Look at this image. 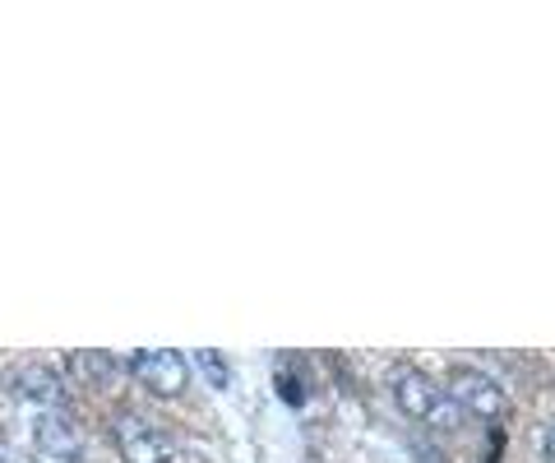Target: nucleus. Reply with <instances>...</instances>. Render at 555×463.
<instances>
[{
	"label": "nucleus",
	"mask_w": 555,
	"mask_h": 463,
	"mask_svg": "<svg viewBox=\"0 0 555 463\" xmlns=\"http://www.w3.org/2000/svg\"><path fill=\"white\" fill-rule=\"evenodd\" d=\"M112 440H116V450L126 463H171V440L134 413L112 417Z\"/></svg>",
	"instance_id": "4"
},
{
	"label": "nucleus",
	"mask_w": 555,
	"mask_h": 463,
	"mask_svg": "<svg viewBox=\"0 0 555 463\" xmlns=\"http://www.w3.org/2000/svg\"><path fill=\"white\" fill-rule=\"evenodd\" d=\"M33 440H38L42 454H56V459H69V463L83 459V440H79L75 426H69L65 413H42L38 426H33Z\"/></svg>",
	"instance_id": "5"
},
{
	"label": "nucleus",
	"mask_w": 555,
	"mask_h": 463,
	"mask_svg": "<svg viewBox=\"0 0 555 463\" xmlns=\"http://www.w3.org/2000/svg\"><path fill=\"white\" fill-rule=\"evenodd\" d=\"M130 375L149 394H158V399H177V394L190 385V371H185V357L171 352V348H144L130 357Z\"/></svg>",
	"instance_id": "3"
},
{
	"label": "nucleus",
	"mask_w": 555,
	"mask_h": 463,
	"mask_svg": "<svg viewBox=\"0 0 555 463\" xmlns=\"http://www.w3.org/2000/svg\"><path fill=\"white\" fill-rule=\"evenodd\" d=\"M449 399H454L463 408V417L473 413L481 422H495V417H505V389H500L491 375L477 371V366H454L449 371Z\"/></svg>",
	"instance_id": "2"
},
{
	"label": "nucleus",
	"mask_w": 555,
	"mask_h": 463,
	"mask_svg": "<svg viewBox=\"0 0 555 463\" xmlns=\"http://www.w3.org/2000/svg\"><path fill=\"white\" fill-rule=\"evenodd\" d=\"M199 366L208 371V381H214V385H228V366H222L218 352H199Z\"/></svg>",
	"instance_id": "7"
},
{
	"label": "nucleus",
	"mask_w": 555,
	"mask_h": 463,
	"mask_svg": "<svg viewBox=\"0 0 555 463\" xmlns=\"http://www.w3.org/2000/svg\"><path fill=\"white\" fill-rule=\"evenodd\" d=\"M393 394H398V408H403L412 422H426L430 432H459L463 426V408L449 399V389L430 381L426 371L403 366L393 381Z\"/></svg>",
	"instance_id": "1"
},
{
	"label": "nucleus",
	"mask_w": 555,
	"mask_h": 463,
	"mask_svg": "<svg viewBox=\"0 0 555 463\" xmlns=\"http://www.w3.org/2000/svg\"><path fill=\"white\" fill-rule=\"evenodd\" d=\"M546 463H555V426H551V436H546Z\"/></svg>",
	"instance_id": "8"
},
{
	"label": "nucleus",
	"mask_w": 555,
	"mask_h": 463,
	"mask_svg": "<svg viewBox=\"0 0 555 463\" xmlns=\"http://www.w3.org/2000/svg\"><path fill=\"white\" fill-rule=\"evenodd\" d=\"M14 389L24 394V399H33V403H42V408H65V385H61V375L56 371H47V366H28L20 381H14Z\"/></svg>",
	"instance_id": "6"
}]
</instances>
